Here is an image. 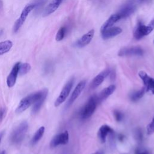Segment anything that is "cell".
I'll list each match as a JSON object with an SVG mask.
<instances>
[{
	"label": "cell",
	"instance_id": "6da1fadb",
	"mask_svg": "<svg viewBox=\"0 0 154 154\" xmlns=\"http://www.w3.org/2000/svg\"><path fill=\"white\" fill-rule=\"evenodd\" d=\"M28 129V123L26 121L21 122L12 131L10 136V143L14 145L20 144L23 140Z\"/></svg>",
	"mask_w": 154,
	"mask_h": 154
},
{
	"label": "cell",
	"instance_id": "7a4b0ae2",
	"mask_svg": "<svg viewBox=\"0 0 154 154\" xmlns=\"http://www.w3.org/2000/svg\"><path fill=\"white\" fill-rule=\"evenodd\" d=\"M99 103L97 95L91 96L80 111L79 116L81 119L85 120L90 118L94 112Z\"/></svg>",
	"mask_w": 154,
	"mask_h": 154
},
{
	"label": "cell",
	"instance_id": "3957f363",
	"mask_svg": "<svg viewBox=\"0 0 154 154\" xmlns=\"http://www.w3.org/2000/svg\"><path fill=\"white\" fill-rule=\"evenodd\" d=\"M43 90L32 93L23 98L16 108V112L20 114L26 110L31 105H33L37 100L41 96Z\"/></svg>",
	"mask_w": 154,
	"mask_h": 154
},
{
	"label": "cell",
	"instance_id": "277c9868",
	"mask_svg": "<svg viewBox=\"0 0 154 154\" xmlns=\"http://www.w3.org/2000/svg\"><path fill=\"white\" fill-rule=\"evenodd\" d=\"M154 29V19L146 26L139 20L134 31V37L137 40H140L146 35H149Z\"/></svg>",
	"mask_w": 154,
	"mask_h": 154
},
{
	"label": "cell",
	"instance_id": "5b68a950",
	"mask_svg": "<svg viewBox=\"0 0 154 154\" xmlns=\"http://www.w3.org/2000/svg\"><path fill=\"white\" fill-rule=\"evenodd\" d=\"M37 6L36 3H32L26 5L23 9L20 17L16 20L13 27V32L16 33L25 22L26 17H28L29 13Z\"/></svg>",
	"mask_w": 154,
	"mask_h": 154
},
{
	"label": "cell",
	"instance_id": "8992f818",
	"mask_svg": "<svg viewBox=\"0 0 154 154\" xmlns=\"http://www.w3.org/2000/svg\"><path fill=\"white\" fill-rule=\"evenodd\" d=\"M75 82V78L73 76L70 78L69 81L66 83V84L64 85L63 88H62L59 96L55 100L54 102V105L55 107H58L60 106L61 103H63L67 97L69 96L70 92L73 87V85Z\"/></svg>",
	"mask_w": 154,
	"mask_h": 154
},
{
	"label": "cell",
	"instance_id": "52a82bcc",
	"mask_svg": "<svg viewBox=\"0 0 154 154\" xmlns=\"http://www.w3.org/2000/svg\"><path fill=\"white\" fill-rule=\"evenodd\" d=\"M144 54V50L139 46H133L129 47H123L118 52L119 57H132L142 56Z\"/></svg>",
	"mask_w": 154,
	"mask_h": 154
},
{
	"label": "cell",
	"instance_id": "ba28073f",
	"mask_svg": "<svg viewBox=\"0 0 154 154\" xmlns=\"http://www.w3.org/2000/svg\"><path fill=\"white\" fill-rule=\"evenodd\" d=\"M138 76L143 82L146 91L154 94V78L150 76L143 70L138 72Z\"/></svg>",
	"mask_w": 154,
	"mask_h": 154
},
{
	"label": "cell",
	"instance_id": "9c48e42d",
	"mask_svg": "<svg viewBox=\"0 0 154 154\" xmlns=\"http://www.w3.org/2000/svg\"><path fill=\"white\" fill-rule=\"evenodd\" d=\"M69 133L67 131H65L55 135L51 140L49 146L51 148H54L60 145L66 144L69 142Z\"/></svg>",
	"mask_w": 154,
	"mask_h": 154
},
{
	"label": "cell",
	"instance_id": "30bf717a",
	"mask_svg": "<svg viewBox=\"0 0 154 154\" xmlns=\"http://www.w3.org/2000/svg\"><path fill=\"white\" fill-rule=\"evenodd\" d=\"M94 29H90L87 33L84 34L80 38L76 40L73 43V46L78 48H81L87 46L91 42L94 36Z\"/></svg>",
	"mask_w": 154,
	"mask_h": 154
},
{
	"label": "cell",
	"instance_id": "8fae6325",
	"mask_svg": "<svg viewBox=\"0 0 154 154\" xmlns=\"http://www.w3.org/2000/svg\"><path fill=\"white\" fill-rule=\"evenodd\" d=\"M110 69H106L100 73H99L97 75H96L91 81L90 87L91 89H94L100 85L105 80V79L109 76L110 73Z\"/></svg>",
	"mask_w": 154,
	"mask_h": 154
},
{
	"label": "cell",
	"instance_id": "7c38bea8",
	"mask_svg": "<svg viewBox=\"0 0 154 154\" xmlns=\"http://www.w3.org/2000/svg\"><path fill=\"white\" fill-rule=\"evenodd\" d=\"M20 62H17L13 67L10 73L7 78V84L9 88L13 87L16 82L17 75L19 74V69Z\"/></svg>",
	"mask_w": 154,
	"mask_h": 154
},
{
	"label": "cell",
	"instance_id": "4fadbf2b",
	"mask_svg": "<svg viewBox=\"0 0 154 154\" xmlns=\"http://www.w3.org/2000/svg\"><path fill=\"white\" fill-rule=\"evenodd\" d=\"M85 84H86L85 80H82V81H80L77 84V85L73 90V91L67 102V106H70L75 101V100L78 97V96L80 95V94L81 93L82 90L84 89Z\"/></svg>",
	"mask_w": 154,
	"mask_h": 154
},
{
	"label": "cell",
	"instance_id": "5bb4252c",
	"mask_svg": "<svg viewBox=\"0 0 154 154\" xmlns=\"http://www.w3.org/2000/svg\"><path fill=\"white\" fill-rule=\"evenodd\" d=\"M112 134H114V131L109 126L107 125H103L98 130L97 136L100 142L102 143H104L106 141L107 136Z\"/></svg>",
	"mask_w": 154,
	"mask_h": 154
},
{
	"label": "cell",
	"instance_id": "9a60e30c",
	"mask_svg": "<svg viewBox=\"0 0 154 154\" xmlns=\"http://www.w3.org/2000/svg\"><path fill=\"white\" fill-rule=\"evenodd\" d=\"M122 32V29L120 27H111L101 32V37L103 40H107L120 34Z\"/></svg>",
	"mask_w": 154,
	"mask_h": 154
},
{
	"label": "cell",
	"instance_id": "2e32d148",
	"mask_svg": "<svg viewBox=\"0 0 154 154\" xmlns=\"http://www.w3.org/2000/svg\"><path fill=\"white\" fill-rule=\"evenodd\" d=\"M42 94L41 96L37 100V101L32 105V108L31 109V112L33 114H36L39 110L40 109L41 107L42 106L44 102L45 101L48 94V90L47 88H43L42 89Z\"/></svg>",
	"mask_w": 154,
	"mask_h": 154
},
{
	"label": "cell",
	"instance_id": "e0dca14e",
	"mask_svg": "<svg viewBox=\"0 0 154 154\" xmlns=\"http://www.w3.org/2000/svg\"><path fill=\"white\" fill-rule=\"evenodd\" d=\"M64 0H52L45 8L43 12V16H48L55 12L60 7Z\"/></svg>",
	"mask_w": 154,
	"mask_h": 154
},
{
	"label": "cell",
	"instance_id": "ac0fdd59",
	"mask_svg": "<svg viewBox=\"0 0 154 154\" xmlns=\"http://www.w3.org/2000/svg\"><path fill=\"white\" fill-rule=\"evenodd\" d=\"M116 87L115 85L112 84L109 85L108 87L103 88L99 93V95L97 96L99 102H101L102 101L107 99L109 96H111L116 90Z\"/></svg>",
	"mask_w": 154,
	"mask_h": 154
},
{
	"label": "cell",
	"instance_id": "d6986e66",
	"mask_svg": "<svg viewBox=\"0 0 154 154\" xmlns=\"http://www.w3.org/2000/svg\"><path fill=\"white\" fill-rule=\"evenodd\" d=\"M136 7L133 4H128L124 7H123L122 9H121L117 13L120 16V19H125L127 17H129L132 14L134 13L135 11Z\"/></svg>",
	"mask_w": 154,
	"mask_h": 154
},
{
	"label": "cell",
	"instance_id": "ffe728a7",
	"mask_svg": "<svg viewBox=\"0 0 154 154\" xmlns=\"http://www.w3.org/2000/svg\"><path fill=\"white\" fill-rule=\"evenodd\" d=\"M120 19V16L117 13L116 14H112L101 26L100 27V32L103 31L104 30L111 28L116 22H117L118 20Z\"/></svg>",
	"mask_w": 154,
	"mask_h": 154
},
{
	"label": "cell",
	"instance_id": "44dd1931",
	"mask_svg": "<svg viewBox=\"0 0 154 154\" xmlns=\"http://www.w3.org/2000/svg\"><path fill=\"white\" fill-rule=\"evenodd\" d=\"M145 92H146V89L144 87L138 90L133 91L129 94V99L132 102H136L139 100H140L143 97Z\"/></svg>",
	"mask_w": 154,
	"mask_h": 154
},
{
	"label": "cell",
	"instance_id": "7402d4cb",
	"mask_svg": "<svg viewBox=\"0 0 154 154\" xmlns=\"http://www.w3.org/2000/svg\"><path fill=\"white\" fill-rule=\"evenodd\" d=\"M45 130V128L44 126H41L40 128H39L37 129V131L35 132L34 135H33V137L31 140L30 143L32 146H34L40 140V139L42 138V137L44 134Z\"/></svg>",
	"mask_w": 154,
	"mask_h": 154
},
{
	"label": "cell",
	"instance_id": "603a6c76",
	"mask_svg": "<svg viewBox=\"0 0 154 154\" xmlns=\"http://www.w3.org/2000/svg\"><path fill=\"white\" fill-rule=\"evenodd\" d=\"M13 46V43L10 40H5L0 42V55L8 52Z\"/></svg>",
	"mask_w": 154,
	"mask_h": 154
},
{
	"label": "cell",
	"instance_id": "cb8c5ba5",
	"mask_svg": "<svg viewBox=\"0 0 154 154\" xmlns=\"http://www.w3.org/2000/svg\"><path fill=\"white\" fill-rule=\"evenodd\" d=\"M31 66L29 63H24L20 64L19 69V74L20 75H23L26 74L31 70Z\"/></svg>",
	"mask_w": 154,
	"mask_h": 154
},
{
	"label": "cell",
	"instance_id": "d4e9b609",
	"mask_svg": "<svg viewBox=\"0 0 154 154\" xmlns=\"http://www.w3.org/2000/svg\"><path fill=\"white\" fill-rule=\"evenodd\" d=\"M66 32V28L65 26H61L58 29V31L56 34L55 40L57 42H60V41L62 40L65 36Z\"/></svg>",
	"mask_w": 154,
	"mask_h": 154
},
{
	"label": "cell",
	"instance_id": "484cf974",
	"mask_svg": "<svg viewBox=\"0 0 154 154\" xmlns=\"http://www.w3.org/2000/svg\"><path fill=\"white\" fill-rule=\"evenodd\" d=\"M134 135L135 140L138 143H141L143 139V135L142 133V131L140 128H137L134 132Z\"/></svg>",
	"mask_w": 154,
	"mask_h": 154
},
{
	"label": "cell",
	"instance_id": "4316f807",
	"mask_svg": "<svg viewBox=\"0 0 154 154\" xmlns=\"http://www.w3.org/2000/svg\"><path fill=\"white\" fill-rule=\"evenodd\" d=\"M113 114H114V118H115V119L116 120L117 122H120L123 120L124 116H123V114L120 111L117 110V109H115L113 111Z\"/></svg>",
	"mask_w": 154,
	"mask_h": 154
},
{
	"label": "cell",
	"instance_id": "83f0119b",
	"mask_svg": "<svg viewBox=\"0 0 154 154\" xmlns=\"http://www.w3.org/2000/svg\"><path fill=\"white\" fill-rule=\"evenodd\" d=\"M147 134L148 135H151L154 133V117L152 120V121L147 125Z\"/></svg>",
	"mask_w": 154,
	"mask_h": 154
},
{
	"label": "cell",
	"instance_id": "f1b7e54d",
	"mask_svg": "<svg viewBox=\"0 0 154 154\" xmlns=\"http://www.w3.org/2000/svg\"><path fill=\"white\" fill-rule=\"evenodd\" d=\"M135 154H150V153L147 150L138 147L136 149L135 151Z\"/></svg>",
	"mask_w": 154,
	"mask_h": 154
},
{
	"label": "cell",
	"instance_id": "f546056e",
	"mask_svg": "<svg viewBox=\"0 0 154 154\" xmlns=\"http://www.w3.org/2000/svg\"><path fill=\"white\" fill-rule=\"evenodd\" d=\"M5 113V109L4 108H0V123L4 119Z\"/></svg>",
	"mask_w": 154,
	"mask_h": 154
},
{
	"label": "cell",
	"instance_id": "4dcf8cb0",
	"mask_svg": "<svg viewBox=\"0 0 154 154\" xmlns=\"http://www.w3.org/2000/svg\"><path fill=\"white\" fill-rule=\"evenodd\" d=\"M109 76L110 77V79L111 80H114L115 79V77H116V71H115V70L111 69Z\"/></svg>",
	"mask_w": 154,
	"mask_h": 154
},
{
	"label": "cell",
	"instance_id": "1f68e13d",
	"mask_svg": "<svg viewBox=\"0 0 154 154\" xmlns=\"http://www.w3.org/2000/svg\"><path fill=\"white\" fill-rule=\"evenodd\" d=\"M125 138V137L124 135H123V134H119L118 135V136H117L118 140H119L120 141H121V142H123V141H124Z\"/></svg>",
	"mask_w": 154,
	"mask_h": 154
},
{
	"label": "cell",
	"instance_id": "d6a6232c",
	"mask_svg": "<svg viewBox=\"0 0 154 154\" xmlns=\"http://www.w3.org/2000/svg\"><path fill=\"white\" fill-rule=\"evenodd\" d=\"M91 154H103V151L99 150H97V151H96V152H94Z\"/></svg>",
	"mask_w": 154,
	"mask_h": 154
},
{
	"label": "cell",
	"instance_id": "836d02e7",
	"mask_svg": "<svg viewBox=\"0 0 154 154\" xmlns=\"http://www.w3.org/2000/svg\"><path fill=\"white\" fill-rule=\"evenodd\" d=\"M3 135H4V132H0V143H1V140L3 137Z\"/></svg>",
	"mask_w": 154,
	"mask_h": 154
},
{
	"label": "cell",
	"instance_id": "e575fe53",
	"mask_svg": "<svg viewBox=\"0 0 154 154\" xmlns=\"http://www.w3.org/2000/svg\"><path fill=\"white\" fill-rule=\"evenodd\" d=\"M0 154H5V151L2 150V151L0 152Z\"/></svg>",
	"mask_w": 154,
	"mask_h": 154
},
{
	"label": "cell",
	"instance_id": "d590c367",
	"mask_svg": "<svg viewBox=\"0 0 154 154\" xmlns=\"http://www.w3.org/2000/svg\"><path fill=\"white\" fill-rule=\"evenodd\" d=\"M2 1H1V0H0V10H1V8H2Z\"/></svg>",
	"mask_w": 154,
	"mask_h": 154
},
{
	"label": "cell",
	"instance_id": "8d00e7d4",
	"mask_svg": "<svg viewBox=\"0 0 154 154\" xmlns=\"http://www.w3.org/2000/svg\"><path fill=\"white\" fill-rule=\"evenodd\" d=\"M153 44H154V40H153Z\"/></svg>",
	"mask_w": 154,
	"mask_h": 154
}]
</instances>
